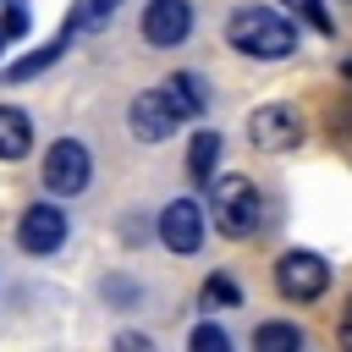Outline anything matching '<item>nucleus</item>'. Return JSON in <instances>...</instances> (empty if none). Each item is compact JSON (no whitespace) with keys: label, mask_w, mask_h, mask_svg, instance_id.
<instances>
[{"label":"nucleus","mask_w":352,"mask_h":352,"mask_svg":"<svg viewBox=\"0 0 352 352\" xmlns=\"http://www.w3.org/2000/svg\"><path fill=\"white\" fill-rule=\"evenodd\" d=\"M160 94H165V104L176 110V121H192V116H204V104H209L198 72H170V77L160 82Z\"/></svg>","instance_id":"obj_10"},{"label":"nucleus","mask_w":352,"mask_h":352,"mask_svg":"<svg viewBox=\"0 0 352 352\" xmlns=\"http://www.w3.org/2000/svg\"><path fill=\"white\" fill-rule=\"evenodd\" d=\"M33 148V121L16 104H0V160H22Z\"/></svg>","instance_id":"obj_11"},{"label":"nucleus","mask_w":352,"mask_h":352,"mask_svg":"<svg viewBox=\"0 0 352 352\" xmlns=\"http://www.w3.org/2000/svg\"><path fill=\"white\" fill-rule=\"evenodd\" d=\"M88 182H94V154H88V143H77V138L50 143V154H44V187H50L55 198H72V192H82Z\"/></svg>","instance_id":"obj_4"},{"label":"nucleus","mask_w":352,"mask_h":352,"mask_svg":"<svg viewBox=\"0 0 352 352\" xmlns=\"http://www.w3.org/2000/svg\"><path fill=\"white\" fill-rule=\"evenodd\" d=\"M60 242H66V209L60 204H28L22 220H16V248L33 253V258H44Z\"/></svg>","instance_id":"obj_6"},{"label":"nucleus","mask_w":352,"mask_h":352,"mask_svg":"<svg viewBox=\"0 0 352 352\" xmlns=\"http://www.w3.org/2000/svg\"><path fill=\"white\" fill-rule=\"evenodd\" d=\"M154 226H160V242H165L170 253H198V248H204V209H198L192 198H170Z\"/></svg>","instance_id":"obj_8"},{"label":"nucleus","mask_w":352,"mask_h":352,"mask_svg":"<svg viewBox=\"0 0 352 352\" xmlns=\"http://www.w3.org/2000/svg\"><path fill=\"white\" fill-rule=\"evenodd\" d=\"M346 77H352V60H346Z\"/></svg>","instance_id":"obj_23"},{"label":"nucleus","mask_w":352,"mask_h":352,"mask_svg":"<svg viewBox=\"0 0 352 352\" xmlns=\"http://www.w3.org/2000/svg\"><path fill=\"white\" fill-rule=\"evenodd\" d=\"M297 138H302V116H297L292 104H258V110L248 116V143H253L258 154L297 148Z\"/></svg>","instance_id":"obj_5"},{"label":"nucleus","mask_w":352,"mask_h":352,"mask_svg":"<svg viewBox=\"0 0 352 352\" xmlns=\"http://www.w3.org/2000/svg\"><path fill=\"white\" fill-rule=\"evenodd\" d=\"M22 33H28V11L11 0V6H6V16H0V38L11 44V38H22Z\"/></svg>","instance_id":"obj_18"},{"label":"nucleus","mask_w":352,"mask_h":352,"mask_svg":"<svg viewBox=\"0 0 352 352\" xmlns=\"http://www.w3.org/2000/svg\"><path fill=\"white\" fill-rule=\"evenodd\" d=\"M126 121H132V132L143 138V143H165L182 121H176V110L165 104V94L160 88H148V94H138L132 99V110H126Z\"/></svg>","instance_id":"obj_9"},{"label":"nucleus","mask_w":352,"mask_h":352,"mask_svg":"<svg viewBox=\"0 0 352 352\" xmlns=\"http://www.w3.org/2000/svg\"><path fill=\"white\" fill-rule=\"evenodd\" d=\"M116 352H154V341H148L143 330H121V336H116Z\"/></svg>","instance_id":"obj_19"},{"label":"nucleus","mask_w":352,"mask_h":352,"mask_svg":"<svg viewBox=\"0 0 352 352\" xmlns=\"http://www.w3.org/2000/svg\"><path fill=\"white\" fill-rule=\"evenodd\" d=\"M55 55H60V44H44V50H33V55H22V60L11 66V77H16V82H22V77H38V72H44Z\"/></svg>","instance_id":"obj_16"},{"label":"nucleus","mask_w":352,"mask_h":352,"mask_svg":"<svg viewBox=\"0 0 352 352\" xmlns=\"http://www.w3.org/2000/svg\"><path fill=\"white\" fill-rule=\"evenodd\" d=\"M286 6H292V11H302V16H308V22L319 28V33H336V16H330V11L319 6V0H286Z\"/></svg>","instance_id":"obj_17"},{"label":"nucleus","mask_w":352,"mask_h":352,"mask_svg":"<svg viewBox=\"0 0 352 352\" xmlns=\"http://www.w3.org/2000/svg\"><path fill=\"white\" fill-rule=\"evenodd\" d=\"M324 286H330V264H324L319 253L292 248V253L275 258V292H280L286 302H314Z\"/></svg>","instance_id":"obj_3"},{"label":"nucleus","mask_w":352,"mask_h":352,"mask_svg":"<svg viewBox=\"0 0 352 352\" xmlns=\"http://www.w3.org/2000/svg\"><path fill=\"white\" fill-rule=\"evenodd\" d=\"M204 308H242V286L231 275H209L204 280Z\"/></svg>","instance_id":"obj_14"},{"label":"nucleus","mask_w":352,"mask_h":352,"mask_svg":"<svg viewBox=\"0 0 352 352\" xmlns=\"http://www.w3.org/2000/svg\"><path fill=\"white\" fill-rule=\"evenodd\" d=\"M214 165H220V132H192V143H187V176L192 182H214Z\"/></svg>","instance_id":"obj_12"},{"label":"nucleus","mask_w":352,"mask_h":352,"mask_svg":"<svg viewBox=\"0 0 352 352\" xmlns=\"http://www.w3.org/2000/svg\"><path fill=\"white\" fill-rule=\"evenodd\" d=\"M116 6H121V0H88V16H94V22H99V16H110V11H116Z\"/></svg>","instance_id":"obj_20"},{"label":"nucleus","mask_w":352,"mask_h":352,"mask_svg":"<svg viewBox=\"0 0 352 352\" xmlns=\"http://www.w3.org/2000/svg\"><path fill=\"white\" fill-rule=\"evenodd\" d=\"M226 44L253 60H286L297 50V28H292V16L270 11V6H242L226 22Z\"/></svg>","instance_id":"obj_1"},{"label":"nucleus","mask_w":352,"mask_h":352,"mask_svg":"<svg viewBox=\"0 0 352 352\" xmlns=\"http://www.w3.org/2000/svg\"><path fill=\"white\" fill-rule=\"evenodd\" d=\"M253 352H302V330L292 319H264L253 330Z\"/></svg>","instance_id":"obj_13"},{"label":"nucleus","mask_w":352,"mask_h":352,"mask_svg":"<svg viewBox=\"0 0 352 352\" xmlns=\"http://www.w3.org/2000/svg\"><path fill=\"white\" fill-rule=\"evenodd\" d=\"M341 346L352 352V297H346V319H341Z\"/></svg>","instance_id":"obj_21"},{"label":"nucleus","mask_w":352,"mask_h":352,"mask_svg":"<svg viewBox=\"0 0 352 352\" xmlns=\"http://www.w3.org/2000/svg\"><path fill=\"white\" fill-rule=\"evenodd\" d=\"M192 33V0H148L143 6V38L154 50H176Z\"/></svg>","instance_id":"obj_7"},{"label":"nucleus","mask_w":352,"mask_h":352,"mask_svg":"<svg viewBox=\"0 0 352 352\" xmlns=\"http://www.w3.org/2000/svg\"><path fill=\"white\" fill-rule=\"evenodd\" d=\"M214 220H220V231H226L231 242L253 236V231L264 226V198H258V187H253L248 176H214Z\"/></svg>","instance_id":"obj_2"},{"label":"nucleus","mask_w":352,"mask_h":352,"mask_svg":"<svg viewBox=\"0 0 352 352\" xmlns=\"http://www.w3.org/2000/svg\"><path fill=\"white\" fill-rule=\"evenodd\" d=\"M187 352H231V336H226L214 319H204V324H192V336H187Z\"/></svg>","instance_id":"obj_15"},{"label":"nucleus","mask_w":352,"mask_h":352,"mask_svg":"<svg viewBox=\"0 0 352 352\" xmlns=\"http://www.w3.org/2000/svg\"><path fill=\"white\" fill-rule=\"evenodd\" d=\"M0 55H6V38H0Z\"/></svg>","instance_id":"obj_22"}]
</instances>
